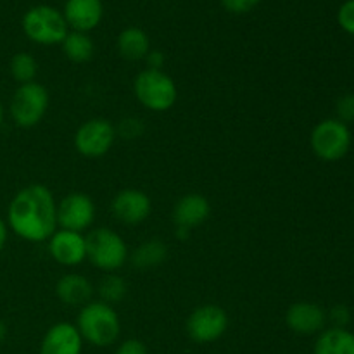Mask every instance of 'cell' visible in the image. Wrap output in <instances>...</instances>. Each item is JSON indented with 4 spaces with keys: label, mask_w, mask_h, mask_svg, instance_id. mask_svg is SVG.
I'll return each mask as SVG.
<instances>
[{
    "label": "cell",
    "mask_w": 354,
    "mask_h": 354,
    "mask_svg": "<svg viewBox=\"0 0 354 354\" xmlns=\"http://www.w3.org/2000/svg\"><path fill=\"white\" fill-rule=\"evenodd\" d=\"M209 213L211 206L206 197L199 196V194H189V196L182 197L173 207V221L183 234L185 230L204 223Z\"/></svg>",
    "instance_id": "2e32d148"
},
{
    "label": "cell",
    "mask_w": 354,
    "mask_h": 354,
    "mask_svg": "<svg viewBox=\"0 0 354 354\" xmlns=\"http://www.w3.org/2000/svg\"><path fill=\"white\" fill-rule=\"evenodd\" d=\"M147 62H149V68L151 69H159L162 66V61H165V59H162V55L159 54V52H149L147 54Z\"/></svg>",
    "instance_id": "f546056e"
},
{
    "label": "cell",
    "mask_w": 354,
    "mask_h": 354,
    "mask_svg": "<svg viewBox=\"0 0 354 354\" xmlns=\"http://www.w3.org/2000/svg\"><path fill=\"white\" fill-rule=\"evenodd\" d=\"M166 254H168V251L161 241H147L138 245L131 261L138 268H152V266L161 265L166 259Z\"/></svg>",
    "instance_id": "44dd1931"
},
{
    "label": "cell",
    "mask_w": 354,
    "mask_h": 354,
    "mask_svg": "<svg viewBox=\"0 0 354 354\" xmlns=\"http://www.w3.org/2000/svg\"><path fill=\"white\" fill-rule=\"evenodd\" d=\"M114 138H116V130L111 121L95 118V120L85 121L76 130L75 147L85 158H100L109 152Z\"/></svg>",
    "instance_id": "9c48e42d"
},
{
    "label": "cell",
    "mask_w": 354,
    "mask_h": 354,
    "mask_svg": "<svg viewBox=\"0 0 354 354\" xmlns=\"http://www.w3.org/2000/svg\"><path fill=\"white\" fill-rule=\"evenodd\" d=\"M48 107V92L37 82L17 86L10 100V116L21 128H33L41 121Z\"/></svg>",
    "instance_id": "8992f818"
},
{
    "label": "cell",
    "mask_w": 354,
    "mask_h": 354,
    "mask_svg": "<svg viewBox=\"0 0 354 354\" xmlns=\"http://www.w3.org/2000/svg\"><path fill=\"white\" fill-rule=\"evenodd\" d=\"M99 294L102 297V303L114 304L120 303L127 296V282L121 277L107 275L104 277L99 286Z\"/></svg>",
    "instance_id": "603a6c76"
},
{
    "label": "cell",
    "mask_w": 354,
    "mask_h": 354,
    "mask_svg": "<svg viewBox=\"0 0 354 354\" xmlns=\"http://www.w3.org/2000/svg\"><path fill=\"white\" fill-rule=\"evenodd\" d=\"M337 21L346 33L354 37V0H346L337 12Z\"/></svg>",
    "instance_id": "cb8c5ba5"
},
{
    "label": "cell",
    "mask_w": 354,
    "mask_h": 354,
    "mask_svg": "<svg viewBox=\"0 0 354 354\" xmlns=\"http://www.w3.org/2000/svg\"><path fill=\"white\" fill-rule=\"evenodd\" d=\"M351 147V131L339 120H324L311 131V149L324 161H339Z\"/></svg>",
    "instance_id": "52a82bcc"
},
{
    "label": "cell",
    "mask_w": 354,
    "mask_h": 354,
    "mask_svg": "<svg viewBox=\"0 0 354 354\" xmlns=\"http://www.w3.org/2000/svg\"><path fill=\"white\" fill-rule=\"evenodd\" d=\"M337 120L344 124L354 121V93H346L337 100Z\"/></svg>",
    "instance_id": "d4e9b609"
},
{
    "label": "cell",
    "mask_w": 354,
    "mask_h": 354,
    "mask_svg": "<svg viewBox=\"0 0 354 354\" xmlns=\"http://www.w3.org/2000/svg\"><path fill=\"white\" fill-rule=\"evenodd\" d=\"M113 214L127 225H138L151 214L152 203L149 196L137 189H124L113 199Z\"/></svg>",
    "instance_id": "8fae6325"
},
{
    "label": "cell",
    "mask_w": 354,
    "mask_h": 354,
    "mask_svg": "<svg viewBox=\"0 0 354 354\" xmlns=\"http://www.w3.org/2000/svg\"><path fill=\"white\" fill-rule=\"evenodd\" d=\"M3 123V106H2V100H0V127Z\"/></svg>",
    "instance_id": "d6a6232c"
},
{
    "label": "cell",
    "mask_w": 354,
    "mask_h": 354,
    "mask_svg": "<svg viewBox=\"0 0 354 354\" xmlns=\"http://www.w3.org/2000/svg\"><path fill=\"white\" fill-rule=\"evenodd\" d=\"M6 242H7V223L0 218V252H2Z\"/></svg>",
    "instance_id": "4dcf8cb0"
},
{
    "label": "cell",
    "mask_w": 354,
    "mask_h": 354,
    "mask_svg": "<svg viewBox=\"0 0 354 354\" xmlns=\"http://www.w3.org/2000/svg\"><path fill=\"white\" fill-rule=\"evenodd\" d=\"M261 0H221V6L232 14H245L254 9Z\"/></svg>",
    "instance_id": "484cf974"
},
{
    "label": "cell",
    "mask_w": 354,
    "mask_h": 354,
    "mask_svg": "<svg viewBox=\"0 0 354 354\" xmlns=\"http://www.w3.org/2000/svg\"><path fill=\"white\" fill-rule=\"evenodd\" d=\"M287 327L299 335H313L324 330L327 324V313L318 304L296 303L287 310Z\"/></svg>",
    "instance_id": "5bb4252c"
},
{
    "label": "cell",
    "mask_w": 354,
    "mask_h": 354,
    "mask_svg": "<svg viewBox=\"0 0 354 354\" xmlns=\"http://www.w3.org/2000/svg\"><path fill=\"white\" fill-rule=\"evenodd\" d=\"M55 292L59 299L68 306H85L92 299L93 287L85 277L78 273H69L59 280Z\"/></svg>",
    "instance_id": "e0dca14e"
},
{
    "label": "cell",
    "mask_w": 354,
    "mask_h": 354,
    "mask_svg": "<svg viewBox=\"0 0 354 354\" xmlns=\"http://www.w3.org/2000/svg\"><path fill=\"white\" fill-rule=\"evenodd\" d=\"M82 351L83 339L78 328L66 322L52 325L40 344V354H82Z\"/></svg>",
    "instance_id": "4fadbf2b"
},
{
    "label": "cell",
    "mask_w": 354,
    "mask_h": 354,
    "mask_svg": "<svg viewBox=\"0 0 354 354\" xmlns=\"http://www.w3.org/2000/svg\"><path fill=\"white\" fill-rule=\"evenodd\" d=\"M6 337H7V327H6V324H3V322L0 320V344H2V342L6 341Z\"/></svg>",
    "instance_id": "1f68e13d"
},
{
    "label": "cell",
    "mask_w": 354,
    "mask_h": 354,
    "mask_svg": "<svg viewBox=\"0 0 354 354\" xmlns=\"http://www.w3.org/2000/svg\"><path fill=\"white\" fill-rule=\"evenodd\" d=\"M330 320L334 322V327L346 328V325L351 322V311H349L348 306H344V304H339V306L332 308Z\"/></svg>",
    "instance_id": "4316f807"
},
{
    "label": "cell",
    "mask_w": 354,
    "mask_h": 354,
    "mask_svg": "<svg viewBox=\"0 0 354 354\" xmlns=\"http://www.w3.org/2000/svg\"><path fill=\"white\" fill-rule=\"evenodd\" d=\"M61 45L66 57L73 62H86L93 55L92 38L86 33H82V31H71V33H68Z\"/></svg>",
    "instance_id": "ffe728a7"
},
{
    "label": "cell",
    "mask_w": 354,
    "mask_h": 354,
    "mask_svg": "<svg viewBox=\"0 0 354 354\" xmlns=\"http://www.w3.org/2000/svg\"><path fill=\"white\" fill-rule=\"evenodd\" d=\"M76 328L83 341L97 348L114 344L121 334V322L111 304L90 301L82 308L76 320Z\"/></svg>",
    "instance_id": "7a4b0ae2"
},
{
    "label": "cell",
    "mask_w": 354,
    "mask_h": 354,
    "mask_svg": "<svg viewBox=\"0 0 354 354\" xmlns=\"http://www.w3.org/2000/svg\"><path fill=\"white\" fill-rule=\"evenodd\" d=\"M9 71L19 85H24V83L33 82L38 73V64L33 55L26 54V52H19V54L10 59Z\"/></svg>",
    "instance_id": "7402d4cb"
},
{
    "label": "cell",
    "mask_w": 354,
    "mask_h": 354,
    "mask_svg": "<svg viewBox=\"0 0 354 354\" xmlns=\"http://www.w3.org/2000/svg\"><path fill=\"white\" fill-rule=\"evenodd\" d=\"M114 354H149V351L142 341H138V339H128V341L121 342L118 346Z\"/></svg>",
    "instance_id": "83f0119b"
},
{
    "label": "cell",
    "mask_w": 354,
    "mask_h": 354,
    "mask_svg": "<svg viewBox=\"0 0 354 354\" xmlns=\"http://www.w3.org/2000/svg\"><path fill=\"white\" fill-rule=\"evenodd\" d=\"M116 47L121 57L128 59V61H140V59L147 57V54L151 52L149 37L144 30L137 26H130L121 31L118 35Z\"/></svg>",
    "instance_id": "ac0fdd59"
},
{
    "label": "cell",
    "mask_w": 354,
    "mask_h": 354,
    "mask_svg": "<svg viewBox=\"0 0 354 354\" xmlns=\"http://www.w3.org/2000/svg\"><path fill=\"white\" fill-rule=\"evenodd\" d=\"M228 328V315L216 304H204L187 318V334L197 344L218 341Z\"/></svg>",
    "instance_id": "ba28073f"
},
{
    "label": "cell",
    "mask_w": 354,
    "mask_h": 354,
    "mask_svg": "<svg viewBox=\"0 0 354 354\" xmlns=\"http://www.w3.org/2000/svg\"><path fill=\"white\" fill-rule=\"evenodd\" d=\"M133 92L138 102L154 113L171 109L178 97V90L171 76L161 69L151 68L138 73L133 83Z\"/></svg>",
    "instance_id": "3957f363"
},
{
    "label": "cell",
    "mask_w": 354,
    "mask_h": 354,
    "mask_svg": "<svg viewBox=\"0 0 354 354\" xmlns=\"http://www.w3.org/2000/svg\"><path fill=\"white\" fill-rule=\"evenodd\" d=\"M313 354H354V334L337 327L324 330L315 342Z\"/></svg>",
    "instance_id": "d6986e66"
},
{
    "label": "cell",
    "mask_w": 354,
    "mask_h": 354,
    "mask_svg": "<svg viewBox=\"0 0 354 354\" xmlns=\"http://www.w3.org/2000/svg\"><path fill=\"white\" fill-rule=\"evenodd\" d=\"M86 242V258L104 272L121 268L128 258V249L123 239L109 228H97L90 232Z\"/></svg>",
    "instance_id": "5b68a950"
},
{
    "label": "cell",
    "mask_w": 354,
    "mask_h": 354,
    "mask_svg": "<svg viewBox=\"0 0 354 354\" xmlns=\"http://www.w3.org/2000/svg\"><path fill=\"white\" fill-rule=\"evenodd\" d=\"M7 223L24 241H48L57 227V204L50 190L40 183L21 189L10 201Z\"/></svg>",
    "instance_id": "6da1fadb"
},
{
    "label": "cell",
    "mask_w": 354,
    "mask_h": 354,
    "mask_svg": "<svg viewBox=\"0 0 354 354\" xmlns=\"http://www.w3.org/2000/svg\"><path fill=\"white\" fill-rule=\"evenodd\" d=\"M48 251L52 258L64 266H76L86 258V242L80 232L59 230L48 239Z\"/></svg>",
    "instance_id": "7c38bea8"
},
{
    "label": "cell",
    "mask_w": 354,
    "mask_h": 354,
    "mask_svg": "<svg viewBox=\"0 0 354 354\" xmlns=\"http://www.w3.org/2000/svg\"><path fill=\"white\" fill-rule=\"evenodd\" d=\"M102 14L104 7L100 0H66L62 10L68 26H71L73 31H82V33L99 26Z\"/></svg>",
    "instance_id": "9a60e30c"
},
{
    "label": "cell",
    "mask_w": 354,
    "mask_h": 354,
    "mask_svg": "<svg viewBox=\"0 0 354 354\" xmlns=\"http://www.w3.org/2000/svg\"><path fill=\"white\" fill-rule=\"evenodd\" d=\"M95 206L88 196L73 192L57 204V225L64 230L83 232L93 223Z\"/></svg>",
    "instance_id": "30bf717a"
},
{
    "label": "cell",
    "mask_w": 354,
    "mask_h": 354,
    "mask_svg": "<svg viewBox=\"0 0 354 354\" xmlns=\"http://www.w3.org/2000/svg\"><path fill=\"white\" fill-rule=\"evenodd\" d=\"M23 31L31 41L40 45L62 44L68 31V23L61 10L50 6H35L23 16Z\"/></svg>",
    "instance_id": "277c9868"
},
{
    "label": "cell",
    "mask_w": 354,
    "mask_h": 354,
    "mask_svg": "<svg viewBox=\"0 0 354 354\" xmlns=\"http://www.w3.org/2000/svg\"><path fill=\"white\" fill-rule=\"evenodd\" d=\"M120 131L124 138H135L142 133V123L140 120H135V118H128L123 123L120 124Z\"/></svg>",
    "instance_id": "f1b7e54d"
}]
</instances>
